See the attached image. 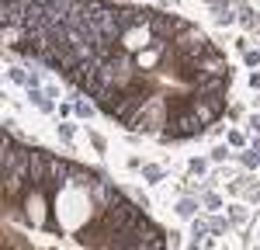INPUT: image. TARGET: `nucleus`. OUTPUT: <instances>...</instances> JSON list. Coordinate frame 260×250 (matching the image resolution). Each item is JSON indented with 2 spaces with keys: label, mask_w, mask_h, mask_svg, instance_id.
Returning <instances> with one entry per match:
<instances>
[{
  "label": "nucleus",
  "mask_w": 260,
  "mask_h": 250,
  "mask_svg": "<svg viewBox=\"0 0 260 250\" xmlns=\"http://www.w3.org/2000/svg\"><path fill=\"white\" fill-rule=\"evenodd\" d=\"M167 122H170V118H167L163 98H149V101L136 111V118L128 125H132V129H142V132H153V129H160V125H167Z\"/></svg>",
  "instance_id": "obj_3"
},
{
  "label": "nucleus",
  "mask_w": 260,
  "mask_h": 250,
  "mask_svg": "<svg viewBox=\"0 0 260 250\" xmlns=\"http://www.w3.org/2000/svg\"><path fill=\"white\" fill-rule=\"evenodd\" d=\"M253 129H257V132H260V115H257V118H253Z\"/></svg>",
  "instance_id": "obj_10"
},
{
  "label": "nucleus",
  "mask_w": 260,
  "mask_h": 250,
  "mask_svg": "<svg viewBox=\"0 0 260 250\" xmlns=\"http://www.w3.org/2000/svg\"><path fill=\"white\" fill-rule=\"evenodd\" d=\"M21 202H24V219L31 226H45V188H28Z\"/></svg>",
  "instance_id": "obj_4"
},
{
  "label": "nucleus",
  "mask_w": 260,
  "mask_h": 250,
  "mask_svg": "<svg viewBox=\"0 0 260 250\" xmlns=\"http://www.w3.org/2000/svg\"><path fill=\"white\" fill-rule=\"evenodd\" d=\"M198 132H205V122H201L198 115L191 111V104H187V108H180V111H177V118L167 122L163 139H187V136H198Z\"/></svg>",
  "instance_id": "obj_1"
},
{
  "label": "nucleus",
  "mask_w": 260,
  "mask_h": 250,
  "mask_svg": "<svg viewBox=\"0 0 260 250\" xmlns=\"http://www.w3.org/2000/svg\"><path fill=\"white\" fill-rule=\"evenodd\" d=\"M215 18H219L222 24H229V21H233V4H215Z\"/></svg>",
  "instance_id": "obj_8"
},
{
  "label": "nucleus",
  "mask_w": 260,
  "mask_h": 250,
  "mask_svg": "<svg viewBox=\"0 0 260 250\" xmlns=\"http://www.w3.org/2000/svg\"><path fill=\"white\" fill-rule=\"evenodd\" d=\"M174 52H180V56H194V59H201V56H208V52H212V45H208V39L201 35L198 28L184 24V28L177 32V39H174Z\"/></svg>",
  "instance_id": "obj_2"
},
{
  "label": "nucleus",
  "mask_w": 260,
  "mask_h": 250,
  "mask_svg": "<svg viewBox=\"0 0 260 250\" xmlns=\"http://www.w3.org/2000/svg\"><path fill=\"white\" fill-rule=\"evenodd\" d=\"M177 212H180V215H191V212H194V202H180Z\"/></svg>",
  "instance_id": "obj_9"
},
{
  "label": "nucleus",
  "mask_w": 260,
  "mask_h": 250,
  "mask_svg": "<svg viewBox=\"0 0 260 250\" xmlns=\"http://www.w3.org/2000/svg\"><path fill=\"white\" fill-rule=\"evenodd\" d=\"M121 52H136V56H139L142 49H149V45H153V28H149V24H139V28H128V32H121Z\"/></svg>",
  "instance_id": "obj_5"
},
{
  "label": "nucleus",
  "mask_w": 260,
  "mask_h": 250,
  "mask_svg": "<svg viewBox=\"0 0 260 250\" xmlns=\"http://www.w3.org/2000/svg\"><path fill=\"white\" fill-rule=\"evenodd\" d=\"M149 28H153V39L163 42V39H170L174 32H180V28H184V21H177L174 14H156V11H153V21H149Z\"/></svg>",
  "instance_id": "obj_6"
},
{
  "label": "nucleus",
  "mask_w": 260,
  "mask_h": 250,
  "mask_svg": "<svg viewBox=\"0 0 260 250\" xmlns=\"http://www.w3.org/2000/svg\"><path fill=\"white\" fill-rule=\"evenodd\" d=\"M160 56H163V42H153L149 49H142L139 56H136V66H139V70H153V66L160 63Z\"/></svg>",
  "instance_id": "obj_7"
}]
</instances>
